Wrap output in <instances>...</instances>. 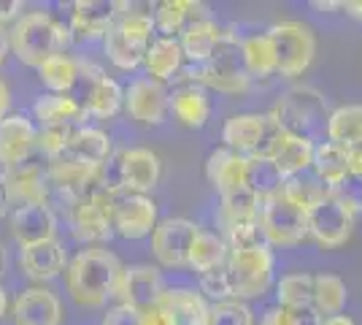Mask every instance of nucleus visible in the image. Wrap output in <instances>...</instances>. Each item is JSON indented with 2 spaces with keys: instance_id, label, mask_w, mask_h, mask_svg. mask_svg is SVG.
<instances>
[{
  "instance_id": "45",
  "label": "nucleus",
  "mask_w": 362,
  "mask_h": 325,
  "mask_svg": "<svg viewBox=\"0 0 362 325\" xmlns=\"http://www.w3.org/2000/svg\"><path fill=\"white\" fill-rule=\"evenodd\" d=\"M74 125H46L38 130V136H35V149L46 157V160H54V157L62 155V149H65V144L71 141L74 136Z\"/></svg>"
},
{
  "instance_id": "34",
  "label": "nucleus",
  "mask_w": 362,
  "mask_h": 325,
  "mask_svg": "<svg viewBox=\"0 0 362 325\" xmlns=\"http://www.w3.org/2000/svg\"><path fill=\"white\" fill-rule=\"evenodd\" d=\"M241 57L249 76L265 79L276 74V49L268 33H255V35L241 38Z\"/></svg>"
},
{
  "instance_id": "47",
  "label": "nucleus",
  "mask_w": 362,
  "mask_h": 325,
  "mask_svg": "<svg viewBox=\"0 0 362 325\" xmlns=\"http://www.w3.org/2000/svg\"><path fill=\"white\" fill-rule=\"evenodd\" d=\"M292 325H322V314L317 312L314 304H303V307H289L287 309Z\"/></svg>"
},
{
  "instance_id": "12",
  "label": "nucleus",
  "mask_w": 362,
  "mask_h": 325,
  "mask_svg": "<svg viewBox=\"0 0 362 325\" xmlns=\"http://www.w3.org/2000/svg\"><path fill=\"white\" fill-rule=\"evenodd\" d=\"M127 11L130 3L124 0H76L71 6V33L78 38H106Z\"/></svg>"
},
{
  "instance_id": "20",
  "label": "nucleus",
  "mask_w": 362,
  "mask_h": 325,
  "mask_svg": "<svg viewBox=\"0 0 362 325\" xmlns=\"http://www.w3.org/2000/svg\"><path fill=\"white\" fill-rule=\"evenodd\" d=\"M6 187H8V201L22 206V203H46L49 201V179H46V163L25 160L14 169L3 173Z\"/></svg>"
},
{
  "instance_id": "26",
  "label": "nucleus",
  "mask_w": 362,
  "mask_h": 325,
  "mask_svg": "<svg viewBox=\"0 0 362 325\" xmlns=\"http://www.w3.org/2000/svg\"><path fill=\"white\" fill-rule=\"evenodd\" d=\"M206 176L219 195H225L230 190H238L246 179V157L238 152H230L227 147L214 149L206 160Z\"/></svg>"
},
{
  "instance_id": "15",
  "label": "nucleus",
  "mask_w": 362,
  "mask_h": 325,
  "mask_svg": "<svg viewBox=\"0 0 362 325\" xmlns=\"http://www.w3.org/2000/svg\"><path fill=\"white\" fill-rule=\"evenodd\" d=\"M111 225L122 239H146L157 228V206L146 195L119 193L111 206Z\"/></svg>"
},
{
  "instance_id": "8",
  "label": "nucleus",
  "mask_w": 362,
  "mask_h": 325,
  "mask_svg": "<svg viewBox=\"0 0 362 325\" xmlns=\"http://www.w3.org/2000/svg\"><path fill=\"white\" fill-rule=\"evenodd\" d=\"M268 38L276 49V74L281 76H300L308 71L317 55V38L305 22H279L268 30Z\"/></svg>"
},
{
  "instance_id": "21",
  "label": "nucleus",
  "mask_w": 362,
  "mask_h": 325,
  "mask_svg": "<svg viewBox=\"0 0 362 325\" xmlns=\"http://www.w3.org/2000/svg\"><path fill=\"white\" fill-rule=\"evenodd\" d=\"M11 317H14V325H60L62 304L46 287H28L16 295Z\"/></svg>"
},
{
  "instance_id": "13",
  "label": "nucleus",
  "mask_w": 362,
  "mask_h": 325,
  "mask_svg": "<svg viewBox=\"0 0 362 325\" xmlns=\"http://www.w3.org/2000/svg\"><path fill=\"white\" fill-rule=\"evenodd\" d=\"M351 231H354V215L346 206H341L332 195L308 212V236L319 247H344L351 239Z\"/></svg>"
},
{
  "instance_id": "19",
  "label": "nucleus",
  "mask_w": 362,
  "mask_h": 325,
  "mask_svg": "<svg viewBox=\"0 0 362 325\" xmlns=\"http://www.w3.org/2000/svg\"><path fill=\"white\" fill-rule=\"evenodd\" d=\"M35 125L22 114H8L6 120H0V163L6 171L30 160L35 152Z\"/></svg>"
},
{
  "instance_id": "44",
  "label": "nucleus",
  "mask_w": 362,
  "mask_h": 325,
  "mask_svg": "<svg viewBox=\"0 0 362 325\" xmlns=\"http://www.w3.org/2000/svg\"><path fill=\"white\" fill-rule=\"evenodd\" d=\"M206 325H255V317H252V309L243 301L233 298V301L211 304Z\"/></svg>"
},
{
  "instance_id": "29",
  "label": "nucleus",
  "mask_w": 362,
  "mask_h": 325,
  "mask_svg": "<svg viewBox=\"0 0 362 325\" xmlns=\"http://www.w3.org/2000/svg\"><path fill=\"white\" fill-rule=\"evenodd\" d=\"M181 65H184V52H181L179 38H168V35L154 38L146 57H144V68H146L149 79L160 81V84L176 79Z\"/></svg>"
},
{
  "instance_id": "56",
  "label": "nucleus",
  "mask_w": 362,
  "mask_h": 325,
  "mask_svg": "<svg viewBox=\"0 0 362 325\" xmlns=\"http://www.w3.org/2000/svg\"><path fill=\"white\" fill-rule=\"evenodd\" d=\"M322 325H354V320L349 314H335V317H325Z\"/></svg>"
},
{
  "instance_id": "43",
  "label": "nucleus",
  "mask_w": 362,
  "mask_h": 325,
  "mask_svg": "<svg viewBox=\"0 0 362 325\" xmlns=\"http://www.w3.org/2000/svg\"><path fill=\"white\" fill-rule=\"evenodd\" d=\"M200 295H209L214 304H219V301H233V298H235L233 274H230L227 263L219 266V268H214V271L200 274Z\"/></svg>"
},
{
  "instance_id": "48",
  "label": "nucleus",
  "mask_w": 362,
  "mask_h": 325,
  "mask_svg": "<svg viewBox=\"0 0 362 325\" xmlns=\"http://www.w3.org/2000/svg\"><path fill=\"white\" fill-rule=\"evenodd\" d=\"M103 325H141V312L119 304L103 317Z\"/></svg>"
},
{
  "instance_id": "23",
  "label": "nucleus",
  "mask_w": 362,
  "mask_h": 325,
  "mask_svg": "<svg viewBox=\"0 0 362 325\" xmlns=\"http://www.w3.org/2000/svg\"><path fill=\"white\" fill-rule=\"evenodd\" d=\"M154 28L165 33L168 38H179L187 28H192L195 22L209 19V8L197 0H163L157 3L154 11Z\"/></svg>"
},
{
  "instance_id": "40",
  "label": "nucleus",
  "mask_w": 362,
  "mask_h": 325,
  "mask_svg": "<svg viewBox=\"0 0 362 325\" xmlns=\"http://www.w3.org/2000/svg\"><path fill=\"white\" fill-rule=\"evenodd\" d=\"M225 233H227V249L230 252H241V249H257L265 247V233H262V225L257 217H249V219H235V222H225Z\"/></svg>"
},
{
  "instance_id": "39",
  "label": "nucleus",
  "mask_w": 362,
  "mask_h": 325,
  "mask_svg": "<svg viewBox=\"0 0 362 325\" xmlns=\"http://www.w3.org/2000/svg\"><path fill=\"white\" fill-rule=\"evenodd\" d=\"M314 307L322 317H335L346 307V285L335 274L314 277Z\"/></svg>"
},
{
  "instance_id": "7",
  "label": "nucleus",
  "mask_w": 362,
  "mask_h": 325,
  "mask_svg": "<svg viewBox=\"0 0 362 325\" xmlns=\"http://www.w3.org/2000/svg\"><path fill=\"white\" fill-rule=\"evenodd\" d=\"M281 125L273 114H235L222 127V141L230 152L243 157H268L281 136Z\"/></svg>"
},
{
  "instance_id": "11",
  "label": "nucleus",
  "mask_w": 362,
  "mask_h": 325,
  "mask_svg": "<svg viewBox=\"0 0 362 325\" xmlns=\"http://www.w3.org/2000/svg\"><path fill=\"white\" fill-rule=\"evenodd\" d=\"M197 228L192 219H184V217H170L157 222V228L151 233V249H154V258L165 268H181L189 261V247L195 241Z\"/></svg>"
},
{
  "instance_id": "41",
  "label": "nucleus",
  "mask_w": 362,
  "mask_h": 325,
  "mask_svg": "<svg viewBox=\"0 0 362 325\" xmlns=\"http://www.w3.org/2000/svg\"><path fill=\"white\" fill-rule=\"evenodd\" d=\"M219 203H222V225L235 222V219H249V217H257V212H259V198L246 185L219 195Z\"/></svg>"
},
{
  "instance_id": "36",
  "label": "nucleus",
  "mask_w": 362,
  "mask_h": 325,
  "mask_svg": "<svg viewBox=\"0 0 362 325\" xmlns=\"http://www.w3.org/2000/svg\"><path fill=\"white\" fill-rule=\"evenodd\" d=\"M227 258H230L227 241H222L216 233L197 231L195 241L189 247V261H187V266H192L195 271L206 274V271H214V268L225 266Z\"/></svg>"
},
{
  "instance_id": "27",
  "label": "nucleus",
  "mask_w": 362,
  "mask_h": 325,
  "mask_svg": "<svg viewBox=\"0 0 362 325\" xmlns=\"http://www.w3.org/2000/svg\"><path fill=\"white\" fill-rule=\"evenodd\" d=\"M222 38H225V30L214 22L211 16L203 19V22H195L192 28H187V30L179 35L184 60H189L192 65L206 62L214 52H216V47L222 44Z\"/></svg>"
},
{
  "instance_id": "49",
  "label": "nucleus",
  "mask_w": 362,
  "mask_h": 325,
  "mask_svg": "<svg viewBox=\"0 0 362 325\" xmlns=\"http://www.w3.org/2000/svg\"><path fill=\"white\" fill-rule=\"evenodd\" d=\"M141 325H173V320L160 304H154L151 309L141 312Z\"/></svg>"
},
{
  "instance_id": "31",
  "label": "nucleus",
  "mask_w": 362,
  "mask_h": 325,
  "mask_svg": "<svg viewBox=\"0 0 362 325\" xmlns=\"http://www.w3.org/2000/svg\"><path fill=\"white\" fill-rule=\"evenodd\" d=\"M168 108L187 127H203L211 117V103L203 93V87H197V84H187V87L176 90L173 98L168 101Z\"/></svg>"
},
{
  "instance_id": "58",
  "label": "nucleus",
  "mask_w": 362,
  "mask_h": 325,
  "mask_svg": "<svg viewBox=\"0 0 362 325\" xmlns=\"http://www.w3.org/2000/svg\"><path fill=\"white\" fill-rule=\"evenodd\" d=\"M6 309H8V298H6V290L0 287V317L6 314Z\"/></svg>"
},
{
  "instance_id": "16",
  "label": "nucleus",
  "mask_w": 362,
  "mask_h": 325,
  "mask_svg": "<svg viewBox=\"0 0 362 325\" xmlns=\"http://www.w3.org/2000/svg\"><path fill=\"white\" fill-rule=\"evenodd\" d=\"M90 79L87 87V101L81 103L87 114L100 117V120H111L119 114V108L124 106V90L114 79H108L98 65L92 62H78V79Z\"/></svg>"
},
{
  "instance_id": "52",
  "label": "nucleus",
  "mask_w": 362,
  "mask_h": 325,
  "mask_svg": "<svg viewBox=\"0 0 362 325\" xmlns=\"http://www.w3.org/2000/svg\"><path fill=\"white\" fill-rule=\"evenodd\" d=\"M8 106H11V90H8V84L0 79V120L8 117Z\"/></svg>"
},
{
  "instance_id": "55",
  "label": "nucleus",
  "mask_w": 362,
  "mask_h": 325,
  "mask_svg": "<svg viewBox=\"0 0 362 325\" xmlns=\"http://www.w3.org/2000/svg\"><path fill=\"white\" fill-rule=\"evenodd\" d=\"M8 52H11V41H8V30H6V28H0V65L6 62V57H8Z\"/></svg>"
},
{
  "instance_id": "59",
  "label": "nucleus",
  "mask_w": 362,
  "mask_h": 325,
  "mask_svg": "<svg viewBox=\"0 0 362 325\" xmlns=\"http://www.w3.org/2000/svg\"><path fill=\"white\" fill-rule=\"evenodd\" d=\"M0 274H3V247H0Z\"/></svg>"
},
{
  "instance_id": "18",
  "label": "nucleus",
  "mask_w": 362,
  "mask_h": 325,
  "mask_svg": "<svg viewBox=\"0 0 362 325\" xmlns=\"http://www.w3.org/2000/svg\"><path fill=\"white\" fill-rule=\"evenodd\" d=\"M124 111L141 125H160L168 114L165 87L154 79H136L124 90Z\"/></svg>"
},
{
  "instance_id": "3",
  "label": "nucleus",
  "mask_w": 362,
  "mask_h": 325,
  "mask_svg": "<svg viewBox=\"0 0 362 325\" xmlns=\"http://www.w3.org/2000/svg\"><path fill=\"white\" fill-rule=\"evenodd\" d=\"M163 173V163L151 149L136 147V149H122L111 152L106 163L100 166V185L106 187L111 195L130 193V195H146L151 193Z\"/></svg>"
},
{
  "instance_id": "46",
  "label": "nucleus",
  "mask_w": 362,
  "mask_h": 325,
  "mask_svg": "<svg viewBox=\"0 0 362 325\" xmlns=\"http://www.w3.org/2000/svg\"><path fill=\"white\" fill-rule=\"evenodd\" d=\"M330 195L341 203V206H346L351 215L357 217L362 212V173L349 171L338 185L330 187Z\"/></svg>"
},
{
  "instance_id": "2",
  "label": "nucleus",
  "mask_w": 362,
  "mask_h": 325,
  "mask_svg": "<svg viewBox=\"0 0 362 325\" xmlns=\"http://www.w3.org/2000/svg\"><path fill=\"white\" fill-rule=\"evenodd\" d=\"M8 41L19 62L41 68L49 57L62 55L68 49L71 28H65L60 19H54L46 11H30L14 22V28L8 30Z\"/></svg>"
},
{
  "instance_id": "30",
  "label": "nucleus",
  "mask_w": 362,
  "mask_h": 325,
  "mask_svg": "<svg viewBox=\"0 0 362 325\" xmlns=\"http://www.w3.org/2000/svg\"><path fill=\"white\" fill-rule=\"evenodd\" d=\"M281 195L308 215L314 206H319L322 201L330 198V187L325 185L317 173L308 169V171H303V173L287 176L284 185H281Z\"/></svg>"
},
{
  "instance_id": "25",
  "label": "nucleus",
  "mask_w": 362,
  "mask_h": 325,
  "mask_svg": "<svg viewBox=\"0 0 362 325\" xmlns=\"http://www.w3.org/2000/svg\"><path fill=\"white\" fill-rule=\"evenodd\" d=\"M60 157H68L74 163H81V166H95L100 169L111 157V141L103 130L98 127H76L71 141L65 144Z\"/></svg>"
},
{
  "instance_id": "32",
  "label": "nucleus",
  "mask_w": 362,
  "mask_h": 325,
  "mask_svg": "<svg viewBox=\"0 0 362 325\" xmlns=\"http://www.w3.org/2000/svg\"><path fill=\"white\" fill-rule=\"evenodd\" d=\"M33 114L41 122V127H46V125H76L87 117L84 106L76 98H71V95H54V93L41 95L35 101V106H33Z\"/></svg>"
},
{
  "instance_id": "57",
  "label": "nucleus",
  "mask_w": 362,
  "mask_h": 325,
  "mask_svg": "<svg viewBox=\"0 0 362 325\" xmlns=\"http://www.w3.org/2000/svg\"><path fill=\"white\" fill-rule=\"evenodd\" d=\"M311 6H314V8H322V11H332V8H344V3H322V0H314Z\"/></svg>"
},
{
  "instance_id": "38",
  "label": "nucleus",
  "mask_w": 362,
  "mask_h": 325,
  "mask_svg": "<svg viewBox=\"0 0 362 325\" xmlns=\"http://www.w3.org/2000/svg\"><path fill=\"white\" fill-rule=\"evenodd\" d=\"M243 185L262 201V198H271V195L281 193L284 176L279 173V169L268 157H246V179H243Z\"/></svg>"
},
{
  "instance_id": "10",
  "label": "nucleus",
  "mask_w": 362,
  "mask_h": 325,
  "mask_svg": "<svg viewBox=\"0 0 362 325\" xmlns=\"http://www.w3.org/2000/svg\"><path fill=\"white\" fill-rule=\"evenodd\" d=\"M227 268L233 274V287L235 298H259L271 287L273 282V252L271 247L257 249H241V252H230Z\"/></svg>"
},
{
  "instance_id": "28",
  "label": "nucleus",
  "mask_w": 362,
  "mask_h": 325,
  "mask_svg": "<svg viewBox=\"0 0 362 325\" xmlns=\"http://www.w3.org/2000/svg\"><path fill=\"white\" fill-rule=\"evenodd\" d=\"M160 307L170 314L173 325H206L209 320V304L206 298L195 290H187V287H176V290H168L160 298Z\"/></svg>"
},
{
  "instance_id": "54",
  "label": "nucleus",
  "mask_w": 362,
  "mask_h": 325,
  "mask_svg": "<svg viewBox=\"0 0 362 325\" xmlns=\"http://www.w3.org/2000/svg\"><path fill=\"white\" fill-rule=\"evenodd\" d=\"M344 11H346L351 19L362 22V0H349V3H344Z\"/></svg>"
},
{
  "instance_id": "35",
  "label": "nucleus",
  "mask_w": 362,
  "mask_h": 325,
  "mask_svg": "<svg viewBox=\"0 0 362 325\" xmlns=\"http://www.w3.org/2000/svg\"><path fill=\"white\" fill-rule=\"evenodd\" d=\"M311 171L327 187H335L349 173V149L332 144V141H319L317 147H314Z\"/></svg>"
},
{
  "instance_id": "37",
  "label": "nucleus",
  "mask_w": 362,
  "mask_h": 325,
  "mask_svg": "<svg viewBox=\"0 0 362 325\" xmlns=\"http://www.w3.org/2000/svg\"><path fill=\"white\" fill-rule=\"evenodd\" d=\"M38 79L54 95H68L76 87V81H78V60H74L65 52L54 55L38 68Z\"/></svg>"
},
{
  "instance_id": "5",
  "label": "nucleus",
  "mask_w": 362,
  "mask_h": 325,
  "mask_svg": "<svg viewBox=\"0 0 362 325\" xmlns=\"http://www.w3.org/2000/svg\"><path fill=\"white\" fill-rule=\"evenodd\" d=\"M154 30H157L154 16L130 8L103 38L108 60L122 71H133L138 65H144V57L154 41Z\"/></svg>"
},
{
  "instance_id": "33",
  "label": "nucleus",
  "mask_w": 362,
  "mask_h": 325,
  "mask_svg": "<svg viewBox=\"0 0 362 325\" xmlns=\"http://www.w3.org/2000/svg\"><path fill=\"white\" fill-rule=\"evenodd\" d=\"M327 141L354 149L362 144V106L360 103H346L338 106L327 117Z\"/></svg>"
},
{
  "instance_id": "6",
  "label": "nucleus",
  "mask_w": 362,
  "mask_h": 325,
  "mask_svg": "<svg viewBox=\"0 0 362 325\" xmlns=\"http://www.w3.org/2000/svg\"><path fill=\"white\" fill-rule=\"evenodd\" d=\"M114 198L106 187L100 185V179L95 176L90 185L84 187V193L76 198V203L71 206V228L78 241L87 244H100L108 241L114 236V225H111V206Z\"/></svg>"
},
{
  "instance_id": "17",
  "label": "nucleus",
  "mask_w": 362,
  "mask_h": 325,
  "mask_svg": "<svg viewBox=\"0 0 362 325\" xmlns=\"http://www.w3.org/2000/svg\"><path fill=\"white\" fill-rule=\"evenodd\" d=\"M11 233L19 247L57 239V217L49 203H22L11 215Z\"/></svg>"
},
{
  "instance_id": "14",
  "label": "nucleus",
  "mask_w": 362,
  "mask_h": 325,
  "mask_svg": "<svg viewBox=\"0 0 362 325\" xmlns=\"http://www.w3.org/2000/svg\"><path fill=\"white\" fill-rule=\"evenodd\" d=\"M165 293L163 277L154 266H124L117 282V298L119 304L130 309H151L154 304H160V298Z\"/></svg>"
},
{
  "instance_id": "42",
  "label": "nucleus",
  "mask_w": 362,
  "mask_h": 325,
  "mask_svg": "<svg viewBox=\"0 0 362 325\" xmlns=\"http://www.w3.org/2000/svg\"><path fill=\"white\" fill-rule=\"evenodd\" d=\"M279 304L289 309V307H303V304H314V277L311 274H289L279 282L276 287Z\"/></svg>"
},
{
  "instance_id": "24",
  "label": "nucleus",
  "mask_w": 362,
  "mask_h": 325,
  "mask_svg": "<svg viewBox=\"0 0 362 325\" xmlns=\"http://www.w3.org/2000/svg\"><path fill=\"white\" fill-rule=\"evenodd\" d=\"M314 147H317V141L305 139V136H295L289 130H281V136H279L271 152L273 166L279 169V173L284 179L295 176V173H303L314 163Z\"/></svg>"
},
{
  "instance_id": "51",
  "label": "nucleus",
  "mask_w": 362,
  "mask_h": 325,
  "mask_svg": "<svg viewBox=\"0 0 362 325\" xmlns=\"http://www.w3.org/2000/svg\"><path fill=\"white\" fill-rule=\"evenodd\" d=\"M262 325H292V320H289V314H287V309H284V307H276V309L265 312Z\"/></svg>"
},
{
  "instance_id": "22",
  "label": "nucleus",
  "mask_w": 362,
  "mask_h": 325,
  "mask_svg": "<svg viewBox=\"0 0 362 325\" xmlns=\"http://www.w3.org/2000/svg\"><path fill=\"white\" fill-rule=\"evenodd\" d=\"M19 266L35 282H49V279H54L60 271L68 268V258H65V249H62L60 241L49 239V241H38V244H30V247H22Z\"/></svg>"
},
{
  "instance_id": "4",
  "label": "nucleus",
  "mask_w": 362,
  "mask_h": 325,
  "mask_svg": "<svg viewBox=\"0 0 362 325\" xmlns=\"http://www.w3.org/2000/svg\"><path fill=\"white\" fill-rule=\"evenodd\" d=\"M189 79L197 87H209L225 95H243L252 87V76L246 74L241 57V38H235L230 30H225L222 44L216 47L211 57L200 65L189 68Z\"/></svg>"
},
{
  "instance_id": "53",
  "label": "nucleus",
  "mask_w": 362,
  "mask_h": 325,
  "mask_svg": "<svg viewBox=\"0 0 362 325\" xmlns=\"http://www.w3.org/2000/svg\"><path fill=\"white\" fill-rule=\"evenodd\" d=\"M8 206H11V201H8V187H6V179H3V173H0V217H6Z\"/></svg>"
},
{
  "instance_id": "1",
  "label": "nucleus",
  "mask_w": 362,
  "mask_h": 325,
  "mask_svg": "<svg viewBox=\"0 0 362 325\" xmlns=\"http://www.w3.org/2000/svg\"><path fill=\"white\" fill-rule=\"evenodd\" d=\"M122 268L124 266L119 263V258L108 249H81L74 261H68L65 268L68 293L78 307H90V309L103 307L117 293Z\"/></svg>"
},
{
  "instance_id": "50",
  "label": "nucleus",
  "mask_w": 362,
  "mask_h": 325,
  "mask_svg": "<svg viewBox=\"0 0 362 325\" xmlns=\"http://www.w3.org/2000/svg\"><path fill=\"white\" fill-rule=\"evenodd\" d=\"M19 14H22L19 0H0V28H6V22H16Z\"/></svg>"
},
{
  "instance_id": "9",
  "label": "nucleus",
  "mask_w": 362,
  "mask_h": 325,
  "mask_svg": "<svg viewBox=\"0 0 362 325\" xmlns=\"http://www.w3.org/2000/svg\"><path fill=\"white\" fill-rule=\"evenodd\" d=\"M257 219L262 225L268 244L292 247V244H300L308 236V215L303 209H298L295 203H289L281 193L259 201Z\"/></svg>"
}]
</instances>
